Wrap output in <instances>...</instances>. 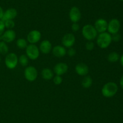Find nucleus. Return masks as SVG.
<instances>
[{"label":"nucleus","mask_w":123,"mask_h":123,"mask_svg":"<svg viewBox=\"0 0 123 123\" xmlns=\"http://www.w3.org/2000/svg\"><path fill=\"white\" fill-rule=\"evenodd\" d=\"M70 20L73 23L78 22L81 19V12L78 7L73 6L69 12Z\"/></svg>","instance_id":"12"},{"label":"nucleus","mask_w":123,"mask_h":123,"mask_svg":"<svg viewBox=\"0 0 123 123\" xmlns=\"http://www.w3.org/2000/svg\"><path fill=\"white\" fill-rule=\"evenodd\" d=\"M52 45L48 40H44L40 43L39 46V50L44 54H48L51 52L52 49Z\"/></svg>","instance_id":"14"},{"label":"nucleus","mask_w":123,"mask_h":123,"mask_svg":"<svg viewBox=\"0 0 123 123\" xmlns=\"http://www.w3.org/2000/svg\"><path fill=\"white\" fill-rule=\"evenodd\" d=\"M108 24V22L106 19L103 18H99L96 20L94 27L98 33H102L107 31Z\"/></svg>","instance_id":"11"},{"label":"nucleus","mask_w":123,"mask_h":123,"mask_svg":"<svg viewBox=\"0 0 123 123\" xmlns=\"http://www.w3.org/2000/svg\"><path fill=\"white\" fill-rule=\"evenodd\" d=\"M76 42V37L72 33H66L63 36L61 39V42L65 48H72Z\"/></svg>","instance_id":"8"},{"label":"nucleus","mask_w":123,"mask_h":123,"mask_svg":"<svg viewBox=\"0 0 123 123\" xmlns=\"http://www.w3.org/2000/svg\"><path fill=\"white\" fill-rule=\"evenodd\" d=\"M6 28L13 29L15 26V23L13 20H7L4 21Z\"/></svg>","instance_id":"24"},{"label":"nucleus","mask_w":123,"mask_h":123,"mask_svg":"<svg viewBox=\"0 0 123 123\" xmlns=\"http://www.w3.org/2000/svg\"><path fill=\"white\" fill-rule=\"evenodd\" d=\"M5 28H6V27H5L4 22L3 20L0 19V36L4 32Z\"/></svg>","instance_id":"29"},{"label":"nucleus","mask_w":123,"mask_h":123,"mask_svg":"<svg viewBox=\"0 0 123 123\" xmlns=\"http://www.w3.org/2000/svg\"><path fill=\"white\" fill-rule=\"evenodd\" d=\"M120 27H121V24H120V20L116 18H114L108 22L107 30L109 34L112 35L118 33L120 31Z\"/></svg>","instance_id":"7"},{"label":"nucleus","mask_w":123,"mask_h":123,"mask_svg":"<svg viewBox=\"0 0 123 123\" xmlns=\"http://www.w3.org/2000/svg\"><path fill=\"white\" fill-rule=\"evenodd\" d=\"M8 51H9V48L7 43L2 41H0V54L2 55H6L8 54Z\"/></svg>","instance_id":"23"},{"label":"nucleus","mask_w":123,"mask_h":123,"mask_svg":"<svg viewBox=\"0 0 123 123\" xmlns=\"http://www.w3.org/2000/svg\"><path fill=\"white\" fill-rule=\"evenodd\" d=\"M41 37L42 34L40 31L37 30H33L28 33L26 40L30 44H36L40 41Z\"/></svg>","instance_id":"10"},{"label":"nucleus","mask_w":123,"mask_h":123,"mask_svg":"<svg viewBox=\"0 0 123 123\" xmlns=\"http://www.w3.org/2000/svg\"><path fill=\"white\" fill-rule=\"evenodd\" d=\"M4 10L2 9V7L0 6V19H2V17H3V14H4Z\"/></svg>","instance_id":"31"},{"label":"nucleus","mask_w":123,"mask_h":123,"mask_svg":"<svg viewBox=\"0 0 123 123\" xmlns=\"http://www.w3.org/2000/svg\"><path fill=\"white\" fill-rule=\"evenodd\" d=\"M1 56H0V62H1Z\"/></svg>","instance_id":"34"},{"label":"nucleus","mask_w":123,"mask_h":123,"mask_svg":"<svg viewBox=\"0 0 123 123\" xmlns=\"http://www.w3.org/2000/svg\"><path fill=\"white\" fill-rule=\"evenodd\" d=\"M79 29H80V26H79V24H78V22H74L72 24V31H74V32H77L78 31H79Z\"/></svg>","instance_id":"28"},{"label":"nucleus","mask_w":123,"mask_h":123,"mask_svg":"<svg viewBox=\"0 0 123 123\" xmlns=\"http://www.w3.org/2000/svg\"><path fill=\"white\" fill-rule=\"evenodd\" d=\"M120 56L117 52H112L108 55V60L111 63H115L120 60Z\"/></svg>","instance_id":"20"},{"label":"nucleus","mask_w":123,"mask_h":123,"mask_svg":"<svg viewBox=\"0 0 123 123\" xmlns=\"http://www.w3.org/2000/svg\"><path fill=\"white\" fill-rule=\"evenodd\" d=\"M120 86H121V88L123 89V75H122V77H121V79H120Z\"/></svg>","instance_id":"32"},{"label":"nucleus","mask_w":123,"mask_h":123,"mask_svg":"<svg viewBox=\"0 0 123 123\" xmlns=\"http://www.w3.org/2000/svg\"><path fill=\"white\" fill-rule=\"evenodd\" d=\"M92 84V79L90 76L85 75L82 81V86L85 89L90 88Z\"/></svg>","instance_id":"19"},{"label":"nucleus","mask_w":123,"mask_h":123,"mask_svg":"<svg viewBox=\"0 0 123 123\" xmlns=\"http://www.w3.org/2000/svg\"><path fill=\"white\" fill-rule=\"evenodd\" d=\"M120 63H121V66L123 68V54L121 55V56H120Z\"/></svg>","instance_id":"33"},{"label":"nucleus","mask_w":123,"mask_h":123,"mask_svg":"<svg viewBox=\"0 0 123 123\" xmlns=\"http://www.w3.org/2000/svg\"><path fill=\"white\" fill-rule=\"evenodd\" d=\"M118 86L115 82H110L106 83L102 89V94L106 98H111L116 95Z\"/></svg>","instance_id":"2"},{"label":"nucleus","mask_w":123,"mask_h":123,"mask_svg":"<svg viewBox=\"0 0 123 123\" xmlns=\"http://www.w3.org/2000/svg\"><path fill=\"white\" fill-rule=\"evenodd\" d=\"M18 63L22 66H26L29 63V59L26 54H22L18 58Z\"/></svg>","instance_id":"22"},{"label":"nucleus","mask_w":123,"mask_h":123,"mask_svg":"<svg viewBox=\"0 0 123 123\" xmlns=\"http://www.w3.org/2000/svg\"><path fill=\"white\" fill-rule=\"evenodd\" d=\"M94 43L92 41H88L85 44V48L88 51H92L94 48Z\"/></svg>","instance_id":"26"},{"label":"nucleus","mask_w":123,"mask_h":123,"mask_svg":"<svg viewBox=\"0 0 123 123\" xmlns=\"http://www.w3.org/2000/svg\"><path fill=\"white\" fill-rule=\"evenodd\" d=\"M25 52L28 59L32 60H35L38 59L40 53L39 48L36 44L28 45L25 48Z\"/></svg>","instance_id":"4"},{"label":"nucleus","mask_w":123,"mask_h":123,"mask_svg":"<svg viewBox=\"0 0 123 123\" xmlns=\"http://www.w3.org/2000/svg\"><path fill=\"white\" fill-rule=\"evenodd\" d=\"M54 71L50 68H44L42 71V77L46 80H50L52 79L54 76Z\"/></svg>","instance_id":"18"},{"label":"nucleus","mask_w":123,"mask_h":123,"mask_svg":"<svg viewBox=\"0 0 123 123\" xmlns=\"http://www.w3.org/2000/svg\"><path fill=\"white\" fill-rule=\"evenodd\" d=\"M18 15V11L14 8H10L4 12L3 17L1 20L5 21L7 20H13Z\"/></svg>","instance_id":"16"},{"label":"nucleus","mask_w":123,"mask_h":123,"mask_svg":"<svg viewBox=\"0 0 123 123\" xmlns=\"http://www.w3.org/2000/svg\"><path fill=\"white\" fill-rule=\"evenodd\" d=\"M82 34L84 38L88 41H92L96 39L98 35V33L96 31L94 25L86 24L84 25L82 29Z\"/></svg>","instance_id":"3"},{"label":"nucleus","mask_w":123,"mask_h":123,"mask_svg":"<svg viewBox=\"0 0 123 123\" xmlns=\"http://www.w3.org/2000/svg\"><path fill=\"white\" fill-rule=\"evenodd\" d=\"M16 34L13 29H7L4 31L2 35L0 36V41H2L6 43H11L15 40Z\"/></svg>","instance_id":"9"},{"label":"nucleus","mask_w":123,"mask_h":123,"mask_svg":"<svg viewBox=\"0 0 123 123\" xmlns=\"http://www.w3.org/2000/svg\"><path fill=\"white\" fill-rule=\"evenodd\" d=\"M24 76L26 80L30 82H32L36 80L38 76L37 70L34 66H26L24 70Z\"/></svg>","instance_id":"6"},{"label":"nucleus","mask_w":123,"mask_h":123,"mask_svg":"<svg viewBox=\"0 0 123 123\" xmlns=\"http://www.w3.org/2000/svg\"><path fill=\"white\" fill-rule=\"evenodd\" d=\"M18 64V57L15 53H10L7 54L5 58V65L9 69H13Z\"/></svg>","instance_id":"5"},{"label":"nucleus","mask_w":123,"mask_h":123,"mask_svg":"<svg viewBox=\"0 0 123 123\" xmlns=\"http://www.w3.org/2000/svg\"><path fill=\"white\" fill-rule=\"evenodd\" d=\"M120 1H123V0H120Z\"/></svg>","instance_id":"35"},{"label":"nucleus","mask_w":123,"mask_h":123,"mask_svg":"<svg viewBox=\"0 0 123 123\" xmlns=\"http://www.w3.org/2000/svg\"><path fill=\"white\" fill-rule=\"evenodd\" d=\"M75 71L77 74L80 76L87 75L89 72V67L86 64L80 63L76 65Z\"/></svg>","instance_id":"17"},{"label":"nucleus","mask_w":123,"mask_h":123,"mask_svg":"<svg viewBox=\"0 0 123 123\" xmlns=\"http://www.w3.org/2000/svg\"><path fill=\"white\" fill-rule=\"evenodd\" d=\"M68 66L66 63L60 62L56 64L54 68V72L58 75H62L68 71Z\"/></svg>","instance_id":"13"},{"label":"nucleus","mask_w":123,"mask_h":123,"mask_svg":"<svg viewBox=\"0 0 123 123\" xmlns=\"http://www.w3.org/2000/svg\"><path fill=\"white\" fill-rule=\"evenodd\" d=\"M67 54H68V56L72 57H74L76 55V51L75 49H74V48L72 47V48H68V51H67Z\"/></svg>","instance_id":"27"},{"label":"nucleus","mask_w":123,"mask_h":123,"mask_svg":"<svg viewBox=\"0 0 123 123\" xmlns=\"http://www.w3.org/2000/svg\"><path fill=\"white\" fill-rule=\"evenodd\" d=\"M53 82L55 85H60L62 82V78L61 75H56L53 77Z\"/></svg>","instance_id":"25"},{"label":"nucleus","mask_w":123,"mask_h":123,"mask_svg":"<svg viewBox=\"0 0 123 123\" xmlns=\"http://www.w3.org/2000/svg\"><path fill=\"white\" fill-rule=\"evenodd\" d=\"M16 44L18 48L24 49H25L28 46V41L24 38H19L16 41Z\"/></svg>","instance_id":"21"},{"label":"nucleus","mask_w":123,"mask_h":123,"mask_svg":"<svg viewBox=\"0 0 123 123\" xmlns=\"http://www.w3.org/2000/svg\"><path fill=\"white\" fill-rule=\"evenodd\" d=\"M53 55L58 58H61L64 57L67 54L66 48L62 45H56L53 47L52 49Z\"/></svg>","instance_id":"15"},{"label":"nucleus","mask_w":123,"mask_h":123,"mask_svg":"<svg viewBox=\"0 0 123 123\" xmlns=\"http://www.w3.org/2000/svg\"><path fill=\"white\" fill-rule=\"evenodd\" d=\"M112 42V35L108 32H104L99 33L96 37V43L102 49H106L111 44Z\"/></svg>","instance_id":"1"},{"label":"nucleus","mask_w":123,"mask_h":123,"mask_svg":"<svg viewBox=\"0 0 123 123\" xmlns=\"http://www.w3.org/2000/svg\"><path fill=\"white\" fill-rule=\"evenodd\" d=\"M120 38H121V36H120V34H118V33H116L112 35V41H115V42H118V41H120Z\"/></svg>","instance_id":"30"}]
</instances>
